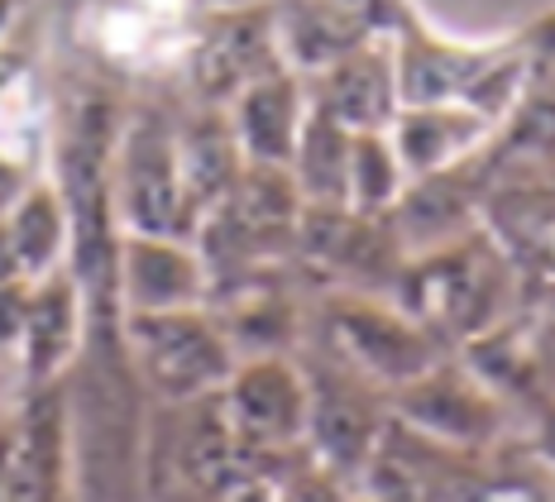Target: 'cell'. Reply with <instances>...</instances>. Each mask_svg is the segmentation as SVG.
<instances>
[{"instance_id":"6da1fadb","label":"cell","mask_w":555,"mask_h":502,"mask_svg":"<svg viewBox=\"0 0 555 502\" xmlns=\"http://www.w3.org/2000/svg\"><path fill=\"white\" fill-rule=\"evenodd\" d=\"M507 263L493 244H479V230L416 254V263L398 278V307L441 345V331H460V340L503 325Z\"/></svg>"},{"instance_id":"7a4b0ae2","label":"cell","mask_w":555,"mask_h":502,"mask_svg":"<svg viewBox=\"0 0 555 502\" xmlns=\"http://www.w3.org/2000/svg\"><path fill=\"white\" fill-rule=\"evenodd\" d=\"M120 340L130 349V364L144 378V388L172 407L211 402L240 364L211 307L120 317Z\"/></svg>"},{"instance_id":"3957f363","label":"cell","mask_w":555,"mask_h":502,"mask_svg":"<svg viewBox=\"0 0 555 502\" xmlns=\"http://www.w3.org/2000/svg\"><path fill=\"white\" fill-rule=\"evenodd\" d=\"M111 211L120 235L196 240V216L182 192L178 144L158 115L139 111L120 120L111 149Z\"/></svg>"},{"instance_id":"277c9868","label":"cell","mask_w":555,"mask_h":502,"mask_svg":"<svg viewBox=\"0 0 555 502\" xmlns=\"http://www.w3.org/2000/svg\"><path fill=\"white\" fill-rule=\"evenodd\" d=\"M326 325L354 373L378 383V388H402V383L441 364V345L398 301H378L369 292L345 287L326 301Z\"/></svg>"},{"instance_id":"5b68a950","label":"cell","mask_w":555,"mask_h":502,"mask_svg":"<svg viewBox=\"0 0 555 502\" xmlns=\"http://www.w3.org/2000/svg\"><path fill=\"white\" fill-rule=\"evenodd\" d=\"M216 412L245 454L302 446L311 416V378L283 355L240 359L230 383L216 392Z\"/></svg>"},{"instance_id":"8992f818","label":"cell","mask_w":555,"mask_h":502,"mask_svg":"<svg viewBox=\"0 0 555 502\" xmlns=\"http://www.w3.org/2000/svg\"><path fill=\"white\" fill-rule=\"evenodd\" d=\"M392 412L412 436L450 450H483L503 436L507 402L493 397L465 364H436L422 378L392 388Z\"/></svg>"},{"instance_id":"52a82bcc","label":"cell","mask_w":555,"mask_h":502,"mask_svg":"<svg viewBox=\"0 0 555 502\" xmlns=\"http://www.w3.org/2000/svg\"><path fill=\"white\" fill-rule=\"evenodd\" d=\"M206 301H211V268L196 240L120 235L115 244V311L120 317L192 311Z\"/></svg>"},{"instance_id":"ba28073f","label":"cell","mask_w":555,"mask_h":502,"mask_svg":"<svg viewBox=\"0 0 555 502\" xmlns=\"http://www.w3.org/2000/svg\"><path fill=\"white\" fill-rule=\"evenodd\" d=\"M82 34L111 67L158 73L188 57L196 15L188 0H91Z\"/></svg>"},{"instance_id":"9c48e42d","label":"cell","mask_w":555,"mask_h":502,"mask_svg":"<svg viewBox=\"0 0 555 502\" xmlns=\"http://www.w3.org/2000/svg\"><path fill=\"white\" fill-rule=\"evenodd\" d=\"M307 81L311 111L331 115L350 134H388L398 120L402 96H398V63H392V34H374L354 53L335 57Z\"/></svg>"},{"instance_id":"30bf717a","label":"cell","mask_w":555,"mask_h":502,"mask_svg":"<svg viewBox=\"0 0 555 502\" xmlns=\"http://www.w3.org/2000/svg\"><path fill=\"white\" fill-rule=\"evenodd\" d=\"M269 10L196 20V39H192L188 57H182V67L192 73V87L202 91L206 106L225 111V101L235 96V91H245L249 81H259V77H269L283 67L278 43H273Z\"/></svg>"},{"instance_id":"8fae6325","label":"cell","mask_w":555,"mask_h":502,"mask_svg":"<svg viewBox=\"0 0 555 502\" xmlns=\"http://www.w3.org/2000/svg\"><path fill=\"white\" fill-rule=\"evenodd\" d=\"M5 440L15 502L73 498V436H67V402L57 392V383L25 392L20 412L5 416Z\"/></svg>"},{"instance_id":"7c38bea8","label":"cell","mask_w":555,"mask_h":502,"mask_svg":"<svg viewBox=\"0 0 555 502\" xmlns=\"http://www.w3.org/2000/svg\"><path fill=\"white\" fill-rule=\"evenodd\" d=\"M87 325H91L87 297L67 268H57V273L39 278V283L29 287L25 331H20L15 355H10L25 392L53 388V383L77 364V355H82V345H87Z\"/></svg>"},{"instance_id":"4fadbf2b","label":"cell","mask_w":555,"mask_h":502,"mask_svg":"<svg viewBox=\"0 0 555 502\" xmlns=\"http://www.w3.org/2000/svg\"><path fill=\"white\" fill-rule=\"evenodd\" d=\"M307 81L287 67L249 81L245 91L225 101V125L240 144V158L245 168H283L297 154V139H302L307 125Z\"/></svg>"},{"instance_id":"5bb4252c","label":"cell","mask_w":555,"mask_h":502,"mask_svg":"<svg viewBox=\"0 0 555 502\" xmlns=\"http://www.w3.org/2000/svg\"><path fill=\"white\" fill-rule=\"evenodd\" d=\"M499 134L489 115L469 106H402L388 125V144L398 154L408 182L441 178L450 168H465L479 158V149Z\"/></svg>"},{"instance_id":"9a60e30c","label":"cell","mask_w":555,"mask_h":502,"mask_svg":"<svg viewBox=\"0 0 555 502\" xmlns=\"http://www.w3.org/2000/svg\"><path fill=\"white\" fill-rule=\"evenodd\" d=\"M0 220H5V235L15 244V259L25 268L29 283L57 273V268H67V259H73V216H67V202L49 172L34 178L0 211Z\"/></svg>"},{"instance_id":"2e32d148","label":"cell","mask_w":555,"mask_h":502,"mask_svg":"<svg viewBox=\"0 0 555 502\" xmlns=\"http://www.w3.org/2000/svg\"><path fill=\"white\" fill-rule=\"evenodd\" d=\"M172 144H178V172H182V192H188V206L202 226L206 216L230 196V186L245 172V158H240V144L225 125V111H206L196 115L192 125L172 130Z\"/></svg>"},{"instance_id":"e0dca14e","label":"cell","mask_w":555,"mask_h":502,"mask_svg":"<svg viewBox=\"0 0 555 502\" xmlns=\"http://www.w3.org/2000/svg\"><path fill=\"white\" fill-rule=\"evenodd\" d=\"M350 149H354V134L345 130V125H335L331 115H321V111H307L297 154L287 163V178H293L302 206H345Z\"/></svg>"},{"instance_id":"ac0fdd59","label":"cell","mask_w":555,"mask_h":502,"mask_svg":"<svg viewBox=\"0 0 555 502\" xmlns=\"http://www.w3.org/2000/svg\"><path fill=\"white\" fill-rule=\"evenodd\" d=\"M402 192H408V172H402L398 154H392L388 134H354L345 211H354L364 220H388Z\"/></svg>"},{"instance_id":"d6986e66","label":"cell","mask_w":555,"mask_h":502,"mask_svg":"<svg viewBox=\"0 0 555 502\" xmlns=\"http://www.w3.org/2000/svg\"><path fill=\"white\" fill-rule=\"evenodd\" d=\"M513 43H517V53H522L531 67H537V63H555V10H551V15H541L537 25H527Z\"/></svg>"},{"instance_id":"ffe728a7","label":"cell","mask_w":555,"mask_h":502,"mask_svg":"<svg viewBox=\"0 0 555 502\" xmlns=\"http://www.w3.org/2000/svg\"><path fill=\"white\" fill-rule=\"evenodd\" d=\"M531 450H537V460L555 469V397H546L537 412V430H531Z\"/></svg>"},{"instance_id":"44dd1931","label":"cell","mask_w":555,"mask_h":502,"mask_svg":"<svg viewBox=\"0 0 555 502\" xmlns=\"http://www.w3.org/2000/svg\"><path fill=\"white\" fill-rule=\"evenodd\" d=\"M196 20H216V15H254V10H269L273 0H188Z\"/></svg>"},{"instance_id":"7402d4cb","label":"cell","mask_w":555,"mask_h":502,"mask_svg":"<svg viewBox=\"0 0 555 502\" xmlns=\"http://www.w3.org/2000/svg\"><path fill=\"white\" fill-rule=\"evenodd\" d=\"M25 5L29 0H0V53L20 39V25H25Z\"/></svg>"},{"instance_id":"603a6c76","label":"cell","mask_w":555,"mask_h":502,"mask_svg":"<svg viewBox=\"0 0 555 502\" xmlns=\"http://www.w3.org/2000/svg\"><path fill=\"white\" fill-rule=\"evenodd\" d=\"M283 502H340V498H335V488L326 478H297V484L283 493Z\"/></svg>"},{"instance_id":"cb8c5ba5","label":"cell","mask_w":555,"mask_h":502,"mask_svg":"<svg viewBox=\"0 0 555 502\" xmlns=\"http://www.w3.org/2000/svg\"><path fill=\"white\" fill-rule=\"evenodd\" d=\"M5 283H29V278L15 259V244H10V235H5V220H0V287Z\"/></svg>"},{"instance_id":"d4e9b609","label":"cell","mask_w":555,"mask_h":502,"mask_svg":"<svg viewBox=\"0 0 555 502\" xmlns=\"http://www.w3.org/2000/svg\"><path fill=\"white\" fill-rule=\"evenodd\" d=\"M0 422H5V416H0Z\"/></svg>"}]
</instances>
